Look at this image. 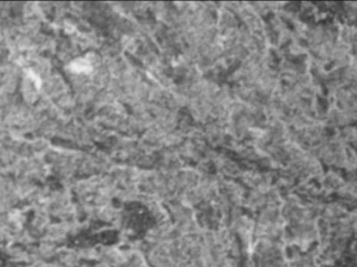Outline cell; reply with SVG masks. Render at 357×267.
Wrapping results in <instances>:
<instances>
[{"label": "cell", "mask_w": 357, "mask_h": 267, "mask_svg": "<svg viewBox=\"0 0 357 267\" xmlns=\"http://www.w3.org/2000/svg\"><path fill=\"white\" fill-rule=\"evenodd\" d=\"M68 68L74 73H89L93 71V66H91V64L86 59H83V58L72 61L69 64Z\"/></svg>", "instance_id": "6da1fadb"}]
</instances>
